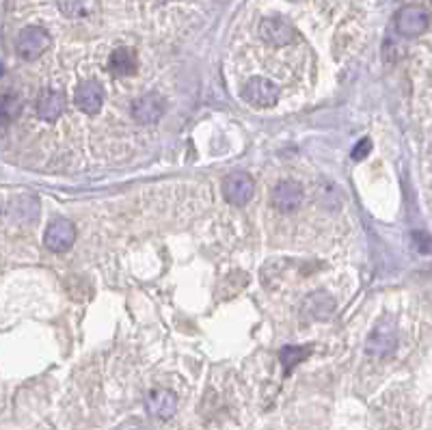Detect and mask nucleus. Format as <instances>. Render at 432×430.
<instances>
[{"label":"nucleus","mask_w":432,"mask_h":430,"mask_svg":"<svg viewBox=\"0 0 432 430\" xmlns=\"http://www.w3.org/2000/svg\"><path fill=\"white\" fill-rule=\"evenodd\" d=\"M3 74H5V67H3V63H0V78H3Z\"/></svg>","instance_id":"nucleus-19"},{"label":"nucleus","mask_w":432,"mask_h":430,"mask_svg":"<svg viewBox=\"0 0 432 430\" xmlns=\"http://www.w3.org/2000/svg\"><path fill=\"white\" fill-rule=\"evenodd\" d=\"M396 349V333L391 329H376L368 340V353L376 357H387Z\"/></svg>","instance_id":"nucleus-14"},{"label":"nucleus","mask_w":432,"mask_h":430,"mask_svg":"<svg viewBox=\"0 0 432 430\" xmlns=\"http://www.w3.org/2000/svg\"><path fill=\"white\" fill-rule=\"evenodd\" d=\"M22 110V98L13 91H0V128L13 121Z\"/></svg>","instance_id":"nucleus-16"},{"label":"nucleus","mask_w":432,"mask_h":430,"mask_svg":"<svg viewBox=\"0 0 432 430\" xmlns=\"http://www.w3.org/2000/svg\"><path fill=\"white\" fill-rule=\"evenodd\" d=\"M309 355H312V349H309V346H286V349H281L279 359H281L286 374H290L296 366L303 364Z\"/></svg>","instance_id":"nucleus-17"},{"label":"nucleus","mask_w":432,"mask_h":430,"mask_svg":"<svg viewBox=\"0 0 432 430\" xmlns=\"http://www.w3.org/2000/svg\"><path fill=\"white\" fill-rule=\"evenodd\" d=\"M303 203V186L292 179H283L273 190V205L281 212H294Z\"/></svg>","instance_id":"nucleus-10"},{"label":"nucleus","mask_w":432,"mask_h":430,"mask_svg":"<svg viewBox=\"0 0 432 430\" xmlns=\"http://www.w3.org/2000/svg\"><path fill=\"white\" fill-rule=\"evenodd\" d=\"M178 409V398L169 390H152L147 394V411L158 420H171Z\"/></svg>","instance_id":"nucleus-11"},{"label":"nucleus","mask_w":432,"mask_h":430,"mask_svg":"<svg viewBox=\"0 0 432 430\" xmlns=\"http://www.w3.org/2000/svg\"><path fill=\"white\" fill-rule=\"evenodd\" d=\"M258 35L262 37L264 44L273 46V48H286L296 41V29L294 24L281 16H273V18H264L258 26Z\"/></svg>","instance_id":"nucleus-1"},{"label":"nucleus","mask_w":432,"mask_h":430,"mask_svg":"<svg viewBox=\"0 0 432 430\" xmlns=\"http://www.w3.org/2000/svg\"><path fill=\"white\" fill-rule=\"evenodd\" d=\"M57 7L70 20H91L100 13V0H57Z\"/></svg>","instance_id":"nucleus-12"},{"label":"nucleus","mask_w":432,"mask_h":430,"mask_svg":"<svg viewBox=\"0 0 432 430\" xmlns=\"http://www.w3.org/2000/svg\"><path fill=\"white\" fill-rule=\"evenodd\" d=\"M303 312L309 318H314V320H324V318H329L333 314V299L324 292L307 296V301L303 305Z\"/></svg>","instance_id":"nucleus-15"},{"label":"nucleus","mask_w":432,"mask_h":430,"mask_svg":"<svg viewBox=\"0 0 432 430\" xmlns=\"http://www.w3.org/2000/svg\"><path fill=\"white\" fill-rule=\"evenodd\" d=\"M74 104L78 106V110H83L87 115H96L100 113V108L104 104V89L98 80H85L80 82L74 91Z\"/></svg>","instance_id":"nucleus-8"},{"label":"nucleus","mask_w":432,"mask_h":430,"mask_svg":"<svg viewBox=\"0 0 432 430\" xmlns=\"http://www.w3.org/2000/svg\"><path fill=\"white\" fill-rule=\"evenodd\" d=\"M76 240V227L65 218H57L48 225L46 233H44V242L50 251L54 253H63L67 249H72Z\"/></svg>","instance_id":"nucleus-5"},{"label":"nucleus","mask_w":432,"mask_h":430,"mask_svg":"<svg viewBox=\"0 0 432 430\" xmlns=\"http://www.w3.org/2000/svg\"><path fill=\"white\" fill-rule=\"evenodd\" d=\"M370 151H372V141L370 138H361V141L353 147V151H350V156H353V160L359 162V160L366 158Z\"/></svg>","instance_id":"nucleus-18"},{"label":"nucleus","mask_w":432,"mask_h":430,"mask_svg":"<svg viewBox=\"0 0 432 430\" xmlns=\"http://www.w3.org/2000/svg\"><path fill=\"white\" fill-rule=\"evenodd\" d=\"M428 26H430L428 11L422 7H415V5L400 9L398 18H396V29L404 37H420L428 31Z\"/></svg>","instance_id":"nucleus-4"},{"label":"nucleus","mask_w":432,"mask_h":430,"mask_svg":"<svg viewBox=\"0 0 432 430\" xmlns=\"http://www.w3.org/2000/svg\"><path fill=\"white\" fill-rule=\"evenodd\" d=\"M50 44H52V37L46 29H42V26H26L18 35L16 50L20 59L35 61L50 48Z\"/></svg>","instance_id":"nucleus-2"},{"label":"nucleus","mask_w":432,"mask_h":430,"mask_svg":"<svg viewBox=\"0 0 432 430\" xmlns=\"http://www.w3.org/2000/svg\"><path fill=\"white\" fill-rule=\"evenodd\" d=\"M108 69L115 76H132L139 69V57L132 48H117L108 57Z\"/></svg>","instance_id":"nucleus-13"},{"label":"nucleus","mask_w":432,"mask_h":430,"mask_svg":"<svg viewBox=\"0 0 432 430\" xmlns=\"http://www.w3.org/2000/svg\"><path fill=\"white\" fill-rule=\"evenodd\" d=\"M167 102L160 93H145L141 95L139 100H134L132 104V117L137 119L139 123H156L162 115H165Z\"/></svg>","instance_id":"nucleus-6"},{"label":"nucleus","mask_w":432,"mask_h":430,"mask_svg":"<svg viewBox=\"0 0 432 430\" xmlns=\"http://www.w3.org/2000/svg\"><path fill=\"white\" fill-rule=\"evenodd\" d=\"M255 192L253 177L247 173H232L223 182V195L232 205H245Z\"/></svg>","instance_id":"nucleus-7"},{"label":"nucleus","mask_w":432,"mask_h":430,"mask_svg":"<svg viewBox=\"0 0 432 430\" xmlns=\"http://www.w3.org/2000/svg\"><path fill=\"white\" fill-rule=\"evenodd\" d=\"M245 100L251 106H258V108H268V106H275L279 100V89L273 80H268L264 76H255L251 78L247 85H245Z\"/></svg>","instance_id":"nucleus-3"},{"label":"nucleus","mask_w":432,"mask_h":430,"mask_svg":"<svg viewBox=\"0 0 432 430\" xmlns=\"http://www.w3.org/2000/svg\"><path fill=\"white\" fill-rule=\"evenodd\" d=\"M65 93L59 89H44L35 100V113L44 121H57L65 110Z\"/></svg>","instance_id":"nucleus-9"},{"label":"nucleus","mask_w":432,"mask_h":430,"mask_svg":"<svg viewBox=\"0 0 432 430\" xmlns=\"http://www.w3.org/2000/svg\"><path fill=\"white\" fill-rule=\"evenodd\" d=\"M292 3H301V0H292Z\"/></svg>","instance_id":"nucleus-20"}]
</instances>
